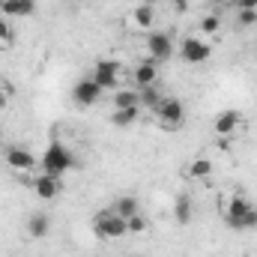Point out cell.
Returning <instances> with one entry per match:
<instances>
[{
  "label": "cell",
  "mask_w": 257,
  "mask_h": 257,
  "mask_svg": "<svg viewBox=\"0 0 257 257\" xmlns=\"http://www.w3.org/2000/svg\"><path fill=\"white\" fill-rule=\"evenodd\" d=\"M138 117H141V108H114V114H111V123L117 128H128L138 123Z\"/></svg>",
  "instance_id": "cell-17"
},
{
  "label": "cell",
  "mask_w": 257,
  "mask_h": 257,
  "mask_svg": "<svg viewBox=\"0 0 257 257\" xmlns=\"http://www.w3.org/2000/svg\"><path fill=\"white\" fill-rule=\"evenodd\" d=\"M153 114H156V120L168 128V132H177V128H183V123H186V105L177 96H165L162 105Z\"/></svg>",
  "instance_id": "cell-4"
},
{
  "label": "cell",
  "mask_w": 257,
  "mask_h": 257,
  "mask_svg": "<svg viewBox=\"0 0 257 257\" xmlns=\"http://www.w3.org/2000/svg\"><path fill=\"white\" fill-rule=\"evenodd\" d=\"M0 12L9 18H27L36 12V0H0Z\"/></svg>",
  "instance_id": "cell-14"
},
{
  "label": "cell",
  "mask_w": 257,
  "mask_h": 257,
  "mask_svg": "<svg viewBox=\"0 0 257 257\" xmlns=\"http://www.w3.org/2000/svg\"><path fill=\"white\" fill-rule=\"evenodd\" d=\"M128 24H132L135 30L150 33V30L156 27V9H153L150 3H138V6L132 9V15H128Z\"/></svg>",
  "instance_id": "cell-11"
},
{
  "label": "cell",
  "mask_w": 257,
  "mask_h": 257,
  "mask_svg": "<svg viewBox=\"0 0 257 257\" xmlns=\"http://www.w3.org/2000/svg\"><path fill=\"white\" fill-rule=\"evenodd\" d=\"M236 9H257V0H236Z\"/></svg>",
  "instance_id": "cell-26"
},
{
  "label": "cell",
  "mask_w": 257,
  "mask_h": 257,
  "mask_svg": "<svg viewBox=\"0 0 257 257\" xmlns=\"http://www.w3.org/2000/svg\"><path fill=\"white\" fill-rule=\"evenodd\" d=\"M120 72H123V69H120L117 60H99L90 78H93L102 90H120Z\"/></svg>",
  "instance_id": "cell-9"
},
{
  "label": "cell",
  "mask_w": 257,
  "mask_h": 257,
  "mask_svg": "<svg viewBox=\"0 0 257 257\" xmlns=\"http://www.w3.org/2000/svg\"><path fill=\"white\" fill-rule=\"evenodd\" d=\"M102 93H105V90H102L93 78H81V81L72 87V102H75L78 108H93V105H99Z\"/></svg>",
  "instance_id": "cell-7"
},
{
  "label": "cell",
  "mask_w": 257,
  "mask_h": 257,
  "mask_svg": "<svg viewBox=\"0 0 257 257\" xmlns=\"http://www.w3.org/2000/svg\"><path fill=\"white\" fill-rule=\"evenodd\" d=\"M221 27V18L218 15H203L200 18V33H215Z\"/></svg>",
  "instance_id": "cell-25"
},
{
  "label": "cell",
  "mask_w": 257,
  "mask_h": 257,
  "mask_svg": "<svg viewBox=\"0 0 257 257\" xmlns=\"http://www.w3.org/2000/svg\"><path fill=\"white\" fill-rule=\"evenodd\" d=\"M30 189L36 192V197H42V200H54L57 194H60V177H51V174H39V177H33L30 180Z\"/></svg>",
  "instance_id": "cell-10"
},
{
  "label": "cell",
  "mask_w": 257,
  "mask_h": 257,
  "mask_svg": "<svg viewBox=\"0 0 257 257\" xmlns=\"http://www.w3.org/2000/svg\"><path fill=\"white\" fill-rule=\"evenodd\" d=\"M114 108H141V99H138V87L135 90H126L120 87L114 93Z\"/></svg>",
  "instance_id": "cell-20"
},
{
  "label": "cell",
  "mask_w": 257,
  "mask_h": 257,
  "mask_svg": "<svg viewBox=\"0 0 257 257\" xmlns=\"http://www.w3.org/2000/svg\"><path fill=\"white\" fill-rule=\"evenodd\" d=\"M126 224H128V233H144V230L150 227V221H147L141 212H135L132 218H126Z\"/></svg>",
  "instance_id": "cell-23"
},
{
  "label": "cell",
  "mask_w": 257,
  "mask_h": 257,
  "mask_svg": "<svg viewBox=\"0 0 257 257\" xmlns=\"http://www.w3.org/2000/svg\"><path fill=\"white\" fill-rule=\"evenodd\" d=\"M42 174H51V177H63L66 171H72V168H78V159H75V153L60 144V141H51L48 147H45V153H42Z\"/></svg>",
  "instance_id": "cell-1"
},
{
  "label": "cell",
  "mask_w": 257,
  "mask_h": 257,
  "mask_svg": "<svg viewBox=\"0 0 257 257\" xmlns=\"http://www.w3.org/2000/svg\"><path fill=\"white\" fill-rule=\"evenodd\" d=\"M144 3H150V6H156V3H159V0H144Z\"/></svg>",
  "instance_id": "cell-29"
},
{
  "label": "cell",
  "mask_w": 257,
  "mask_h": 257,
  "mask_svg": "<svg viewBox=\"0 0 257 257\" xmlns=\"http://www.w3.org/2000/svg\"><path fill=\"white\" fill-rule=\"evenodd\" d=\"M239 126H242V114H239V111H221V114L215 117V123H212V128H215L218 138L233 135Z\"/></svg>",
  "instance_id": "cell-13"
},
{
  "label": "cell",
  "mask_w": 257,
  "mask_h": 257,
  "mask_svg": "<svg viewBox=\"0 0 257 257\" xmlns=\"http://www.w3.org/2000/svg\"><path fill=\"white\" fill-rule=\"evenodd\" d=\"M48 230H51V218H48L45 212H33V215L27 218V236H30V239H45Z\"/></svg>",
  "instance_id": "cell-15"
},
{
  "label": "cell",
  "mask_w": 257,
  "mask_h": 257,
  "mask_svg": "<svg viewBox=\"0 0 257 257\" xmlns=\"http://www.w3.org/2000/svg\"><path fill=\"white\" fill-rule=\"evenodd\" d=\"M147 54L153 63H168L174 57V39L162 30H150L147 33Z\"/></svg>",
  "instance_id": "cell-6"
},
{
  "label": "cell",
  "mask_w": 257,
  "mask_h": 257,
  "mask_svg": "<svg viewBox=\"0 0 257 257\" xmlns=\"http://www.w3.org/2000/svg\"><path fill=\"white\" fill-rule=\"evenodd\" d=\"M186 177L189 180H209L212 177V162L209 159H194L189 165V171H186Z\"/></svg>",
  "instance_id": "cell-21"
},
{
  "label": "cell",
  "mask_w": 257,
  "mask_h": 257,
  "mask_svg": "<svg viewBox=\"0 0 257 257\" xmlns=\"http://www.w3.org/2000/svg\"><path fill=\"white\" fill-rule=\"evenodd\" d=\"M192 212H194L192 197H189V194H180V197L174 200V218H177V224H189V221H192Z\"/></svg>",
  "instance_id": "cell-18"
},
{
  "label": "cell",
  "mask_w": 257,
  "mask_h": 257,
  "mask_svg": "<svg viewBox=\"0 0 257 257\" xmlns=\"http://www.w3.org/2000/svg\"><path fill=\"white\" fill-rule=\"evenodd\" d=\"M138 99H141V108H150V111H156L159 105H162V93H159V87L153 84V87H141L138 90Z\"/></svg>",
  "instance_id": "cell-19"
},
{
  "label": "cell",
  "mask_w": 257,
  "mask_h": 257,
  "mask_svg": "<svg viewBox=\"0 0 257 257\" xmlns=\"http://www.w3.org/2000/svg\"><path fill=\"white\" fill-rule=\"evenodd\" d=\"M120 218H132L135 212H141V200L138 197H132V194H123V197H117L114 200V206H111Z\"/></svg>",
  "instance_id": "cell-16"
},
{
  "label": "cell",
  "mask_w": 257,
  "mask_h": 257,
  "mask_svg": "<svg viewBox=\"0 0 257 257\" xmlns=\"http://www.w3.org/2000/svg\"><path fill=\"white\" fill-rule=\"evenodd\" d=\"M3 159H6V165H9L12 171H18V174H33V171H36V159H33V153H30L27 147L9 144V147L3 150Z\"/></svg>",
  "instance_id": "cell-8"
},
{
  "label": "cell",
  "mask_w": 257,
  "mask_h": 257,
  "mask_svg": "<svg viewBox=\"0 0 257 257\" xmlns=\"http://www.w3.org/2000/svg\"><path fill=\"white\" fill-rule=\"evenodd\" d=\"M12 42H15V30H12V24L6 18H0V48H6Z\"/></svg>",
  "instance_id": "cell-22"
},
{
  "label": "cell",
  "mask_w": 257,
  "mask_h": 257,
  "mask_svg": "<svg viewBox=\"0 0 257 257\" xmlns=\"http://www.w3.org/2000/svg\"><path fill=\"white\" fill-rule=\"evenodd\" d=\"M212 57V45L206 42V39H200V36H186L183 42H180V60L189 66H200L206 63Z\"/></svg>",
  "instance_id": "cell-5"
},
{
  "label": "cell",
  "mask_w": 257,
  "mask_h": 257,
  "mask_svg": "<svg viewBox=\"0 0 257 257\" xmlns=\"http://www.w3.org/2000/svg\"><path fill=\"white\" fill-rule=\"evenodd\" d=\"M174 6H177V12H186L189 9V0H174Z\"/></svg>",
  "instance_id": "cell-27"
},
{
  "label": "cell",
  "mask_w": 257,
  "mask_h": 257,
  "mask_svg": "<svg viewBox=\"0 0 257 257\" xmlns=\"http://www.w3.org/2000/svg\"><path fill=\"white\" fill-rule=\"evenodd\" d=\"M254 209V203L245 197V194H230L224 203H221V218L230 230H245V215Z\"/></svg>",
  "instance_id": "cell-2"
},
{
  "label": "cell",
  "mask_w": 257,
  "mask_h": 257,
  "mask_svg": "<svg viewBox=\"0 0 257 257\" xmlns=\"http://www.w3.org/2000/svg\"><path fill=\"white\" fill-rule=\"evenodd\" d=\"M209 3H215V6H236V0H209Z\"/></svg>",
  "instance_id": "cell-28"
},
{
  "label": "cell",
  "mask_w": 257,
  "mask_h": 257,
  "mask_svg": "<svg viewBox=\"0 0 257 257\" xmlns=\"http://www.w3.org/2000/svg\"><path fill=\"white\" fill-rule=\"evenodd\" d=\"M93 230H96L99 239H120V236L128 233V224H126V218H120L114 209H102L93 218Z\"/></svg>",
  "instance_id": "cell-3"
},
{
  "label": "cell",
  "mask_w": 257,
  "mask_h": 257,
  "mask_svg": "<svg viewBox=\"0 0 257 257\" xmlns=\"http://www.w3.org/2000/svg\"><path fill=\"white\" fill-rule=\"evenodd\" d=\"M236 24H239V27L257 24V9H236Z\"/></svg>",
  "instance_id": "cell-24"
},
{
  "label": "cell",
  "mask_w": 257,
  "mask_h": 257,
  "mask_svg": "<svg viewBox=\"0 0 257 257\" xmlns=\"http://www.w3.org/2000/svg\"><path fill=\"white\" fill-rule=\"evenodd\" d=\"M132 81H135V87L141 90V87H153L156 81H159V63H153L150 57L144 60V63L135 66V72H132Z\"/></svg>",
  "instance_id": "cell-12"
}]
</instances>
